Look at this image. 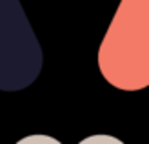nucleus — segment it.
<instances>
[{
	"mask_svg": "<svg viewBox=\"0 0 149 144\" xmlns=\"http://www.w3.org/2000/svg\"><path fill=\"white\" fill-rule=\"evenodd\" d=\"M98 67L116 89L149 88V0H120L100 44Z\"/></svg>",
	"mask_w": 149,
	"mask_h": 144,
	"instance_id": "1",
	"label": "nucleus"
},
{
	"mask_svg": "<svg viewBox=\"0 0 149 144\" xmlns=\"http://www.w3.org/2000/svg\"><path fill=\"white\" fill-rule=\"evenodd\" d=\"M42 48L20 0H0V89L18 91L38 79Z\"/></svg>",
	"mask_w": 149,
	"mask_h": 144,
	"instance_id": "2",
	"label": "nucleus"
},
{
	"mask_svg": "<svg viewBox=\"0 0 149 144\" xmlns=\"http://www.w3.org/2000/svg\"><path fill=\"white\" fill-rule=\"evenodd\" d=\"M15 144H62L58 139L51 137V135H44V133H35V135H26Z\"/></svg>",
	"mask_w": 149,
	"mask_h": 144,
	"instance_id": "3",
	"label": "nucleus"
},
{
	"mask_svg": "<svg viewBox=\"0 0 149 144\" xmlns=\"http://www.w3.org/2000/svg\"><path fill=\"white\" fill-rule=\"evenodd\" d=\"M78 144H125L118 137L113 135H106V133H96V135H89V137L82 139Z\"/></svg>",
	"mask_w": 149,
	"mask_h": 144,
	"instance_id": "4",
	"label": "nucleus"
}]
</instances>
